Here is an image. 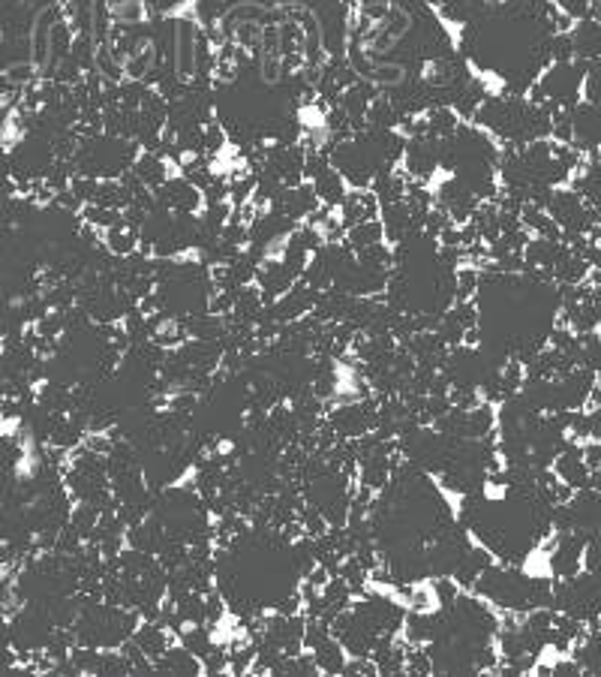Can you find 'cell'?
<instances>
[{
  "mask_svg": "<svg viewBox=\"0 0 601 677\" xmlns=\"http://www.w3.org/2000/svg\"><path fill=\"white\" fill-rule=\"evenodd\" d=\"M496 635L499 614L472 590L460 593L454 605L442 608L439 629L427 644L433 674H493L499 665Z\"/></svg>",
  "mask_w": 601,
  "mask_h": 677,
  "instance_id": "6da1fadb",
  "label": "cell"
},
{
  "mask_svg": "<svg viewBox=\"0 0 601 677\" xmlns=\"http://www.w3.org/2000/svg\"><path fill=\"white\" fill-rule=\"evenodd\" d=\"M472 124L487 130L499 145L517 148V145H529L538 139H550L553 115L547 106H538L529 97L490 94L472 115Z\"/></svg>",
  "mask_w": 601,
  "mask_h": 677,
  "instance_id": "7a4b0ae2",
  "label": "cell"
},
{
  "mask_svg": "<svg viewBox=\"0 0 601 677\" xmlns=\"http://www.w3.org/2000/svg\"><path fill=\"white\" fill-rule=\"evenodd\" d=\"M472 593L499 611L526 614L532 608H550L553 578L529 575V572H523V566L490 563L472 584Z\"/></svg>",
  "mask_w": 601,
  "mask_h": 677,
  "instance_id": "3957f363",
  "label": "cell"
},
{
  "mask_svg": "<svg viewBox=\"0 0 601 677\" xmlns=\"http://www.w3.org/2000/svg\"><path fill=\"white\" fill-rule=\"evenodd\" d=\"M139 151L142 148L133 139L112 136V133H94V136H79V145L70 160H73L76 175H88L97 181H115L133 169Z\"/></svg>",
  "mask_w": 601,
  "mask_h": 677,
  "instance_id": "277c9868",
  "label": "cell"
},
{
  "mask_svg": "<svg viewBox=\"0 0 601 677\" xmlns=\"http://www.w3.org/2000/svg\"><path fill=\"white\" fill-rule=\"evenodd\" d=\"M583 79H586V70L580 61L550 64L538 76V82L526 91V97L538 106H547L550 112L571 109L574 103L583 100Z\"/></svg>",
  "mask_w": 601,
  "mask_h": 677,
  "instance_id": "5b68a950",
  "label": "cell"
},
{
  "mask_svg": "<svg viewBox=\"0 0 601 677\" xmlns=\"http://www.w3.org/2000/svg\"><path fill=\"white\" fill-rule=\"evenodd\" d=\"M550 608L571 614L583 623H595L601 614V575L577 572L571 578H556Z\"/></svg>",
  "mask_w": 601,
  "mask_h": 677,
  "instance_id": "8992f818",
  "label": "cell"
},
{
  "mask_svg": "<svg viewBox=\"0 0 601 677\" xmlns=\"http://www.w3.org/2000/svg\"><path fill=\"white\" fill-rule=\"evenodd\" d=\"M544 211L562 229V238L565 235H586L595 223H601L595 208L571 187H553L547 202H544Z\"/></svg>",
  "mask_w": 601,
  "mask_h": 677,
  "instance_id": "52a82bcc",
  "label": "cell"
},
{
  "mask_svg": "<svg viewBox=\"0 0 601 677\" xmlns=\"http://www.w3.org/2000/svg\"><path fill=\"white\" fill-rule=\"evenodd\" d=\"M400 169L409 181L430 184L439 172V139L430 136H406V148L400 157Z\"/></svg>",
  "mask_w": 601,
  "mask_h": 677,
  "instance_id": "ba28073f",
  "label": "cell"
},
{
  "mask_svg": "<svg viewBox=\"0 0 601 677\" xmlns=\"http://www.w3.org/2000/svg\"><path fill=\"white\" fill-rule=\"evenodd\" d=\"M568 121H571V145L580 154L601 151V106L580 100L568 109Z\"/></svg>",
  "mask_w": 601,
  "mask_h": 677,
  "instance_id": "9c48e42d",
  "label": "cell"
},
{
  "mask_svg": "<svg viewBox=\"0 0 601 677\" xmlns=\"http://www.w3.org/2000/svg\"><path fill=\"white\" fill-rule=\"evenodd\" d=\"M433 196H436V208H442V211L448 214V220L457 223V226H463V223L475 214V208L481 205V199H478L463 181H457L454 175H448V178L433 190Z\"/></svg>",
  "mask_w": 601,
  "mask_h": 677,
  "instance_id": "30bf717a",
  "label": "cell"
},
{
  "mask_svg": "<svg viewBox=\"0 0 601 677\" xmlns=\"http://www.w3.org/2000/svg\"><path fill=\"white\" fill-rule=\"evenodd\" d=\"M154 196H157V205L172 214H199L205 205L202 190L193 181H187L184 175H172L166 184H160L154 190Z\"/></svg>",
  "mask_w": 601,
  "mask_h": 677,
  "instance_id": "8fae6325",
  "label": "cell"
},
{
  "mask_svg": "<svg viewBox=\"0 0 601 677\" xmlns=\"http://www.w3.org/2000/svg\"><path fill=\"white\" fill-rule=\"evenodd\" d=\"M319 205H322V202H319L313 184H310V181H301V184H292V187H280L268 208H271V211H280L283 217H289V220H295V223H301V220H307Z\"/></svg>",
  "mask_w": 601,
  "mask_h": 677,
  "instance_id": "7c38bea8",
  "label": "cell"
},
{
  "mask_svg": "<svg viewBox=\"0 0 601 677\" xmlns=\"http://www.w3.org/2000/svg\"><path fill=\"white\" fill-rule=\"evenodd\" d=\"M568 488H589V467L583 464V446L577 440L568 437V443L562 446V452L553 458V467H550Z\"/></svg>",
  "mask_w": 601,
  "mask_h": 677,
  "instance_id": "4fadbf2b",
  "label": "cell"
},
{
  "mask_svg": "<svg viewBox=\"0 0 601 677\" xmlns=\"http://www.w3.org/2000/svg\"><path fill=\"white\" fill-rule=\"evenodd\" d=\"M154 674H166V677H178V674H184V677H199V674H205V671H202V659H199L196 653H190L184 644L172 641V644L154 659Z\"/></svg>",
  "mask_w": 601,
  "mask_h": 677,
  "instance_id": "5bb4252c",
  "label": "cell"
},
{
  "mask_svg": "<svg viewBox=\"0 0 601 677\" xmlns=\"http://www.w3.org/2000/svg\"><path fill=\"white\" fill-rule=\"evenodd\" d=\"M379 211H382V205H379V199H376L370 190H349L346 199H343L340 208H337V217H340L343 229H349V226H355V223L376 220Z\"/></svg>",
  "mask_w": 601,
  "mask_h": 677,
  "instance_id": "9a60e30c",
  "label": "cell"
},
{
  "mask_svg": "<svg viewBox=\"0 0 601 677\" xmlns=\"http://www.w3.org/2000/svg\"><path fill=\"white\" fill-rule=\"evenodd\" d=\"M568 37H571V46H574V61L589 64V61L601 58V22L580 19V22H574Z\"/></svg>",
  "mask_w": 601,
  "mask_h": 677,
  "instance_id": "2e32d148",
  "label": "cell"
},
{
  "mask_svg": "<svg viewBox=\"0 0 601 677\" xmlns=\"http://www.w3.org/2000/svg\"><path fill=\"white\" fill-rule=\"evenodd\" d=\"M148 190H157L160 184H166L169 178H172V163L163 157V154H157V151H139V157H136V163H133V169H130Z\"/></svg>",
  "mask_w": 601,
  "mask_h": 677,
  "instance_id": "e0dca14e",
  "label": "cell"
},
{
  "mask_svg": "<svg viewBox=\"0 0 601 677\" xmlns=\"http://www.w3.org/2000/svg\"><path fill=\"white\" fill-rule=\"evenodd\" d=\"M490 563H496V557H493L484 545H469L466 554L460 557V563H457V569H454L451 578L457 581L460 590H472V584L478 581V575H481Z\"/></svg>",
  "mask_w": 601,
  "mask_h": 677,
  "instance_id": "ac0fdd59",
  "label": "cell"
},
{
  "mask_svg": "<svg viewBox=\"0 0 601 677\" xmlns=\"http://www.w3.org/2000/svg\"><path fill=\"white\" fill-rule=\"evenodd\" d=\"M310 184H313V190H316V196H319V202L325 205V208H340V202L346 199V193H349V187H346V181L340 178V172L331 166V163H325L313 178H310Z\"/></svg>",
  "mask_w": 601,
  "mask_h": 677,
  "instance_id": "d6986e66",
  "label": "cell"
},
{
  "mask_svg": "<svg viewBox=\"0 0 601 677\" xmlns=\"http://www.w3.org/2000/svg\"><path fill=\"white\" fill-rule=\"evenodd\" d=\"M172 641H178L160 620H142L133 632V644L148 656V659H157Z\"/></svg>",
  "mask_w": 601,
  "mask_h": 677,
  "instance_id": "ffe728a7",
  "label": "cell"
},
{
  "mask_svg": "<svg viewBox=\"0 0 601 677\" xmlns=\"http://www.w3.org/2000/svg\"><path fill=\"white\" fill-rule=\"evenodd\" d=\"M310 653H313V659H316V665H319V671L322 674H343V668H346V650H343V644L328 632L322 641H316L313 647H310Z\"/></svg>",
  "mask_w": 601,
  "mask_h": 677,
  "instance_id": "44dd1931",
  "label": "cell"
},
{
  "mask_svg": "<svg viewBox=\"0 0 601 677\" xmlns=\"http://www.w3.org/2000/svg\"><path fill=\"white\" fill-rule=\"evenodd\" d=\"M460 124L463 121L451 106H436V109L424 112V136H430V139H448Z\"/></svg>",
  "mask_w": 601,
  "mask_h": 677,
  "instance_id": "7402d4cb",
  "label": "cell"
},
{
  "mask_svg": "<svg viewBox=\"0 0 601 677\" xmlns=\"http://www.w3.org/2000/svg\"><path fill=\"white\" fill-rule=\"evenodd\" d=\"M379 241H385V229H382V220H379V217H376V220L355 223V226H349L346 235H343V244H346L352 253H361L364 247H373V244H379Z\"/></svg>",
  "mask_w": 601,
  "mask_h": 677,
  "instance_id": "603a6c76",
  "label": "cell"
},
{
  "mask_svg": "<svg viewBox=\"0 0 601 677\" xmlns=\"http://www.w3.org/2000/svg\"><path fill=\"white\" fill-rule=\"evenodd\" d=\"M103 247H106L112 256L124 259V256H130V253L139 250V232L130 229V226H124V223L115 226V229H106V232H103Z\"/></svg>",
  "mask_w": 601,
  "mask_h": 677,
  "instance_id": "cb8c5ba5",
  "label": "cell"
},
{
  "mask_svg": "<svg viewBox=\"0 0 601 677\" xmlns=\"http://www.w3.org/2000/svg\"><path fill=\"white\" fill-rule=\"evenodd\" d=\"M178 644H184L190 653H196L202 659L214 647V638H211V629L205 623H190L178 632Z\"/></svg>",
  "mask_w": 601,
  "mask_h": 677,
  "instance_id": "d4e9b609",
  "label": "cell"
},
{
  "mask_svg": "<svg viewBox=\"0 0 601 677\" xmlns=\"http://www.w3.org/2000/svg\"><path fill=\"white\" fill-rule=\"evenodd\" d=\"M583 569L601 575V530H595V533L586 539V548H583Z\"/></svg>",
  "mask_w": 601,
  "mask_h": 677,
  "instance_id": "484cf974",
  "label": "cell"
},
{
  "mask_svg": "<svg viewBox=\"0 0 601 677\" xmlns=\"http://www.w3.org/2000/svg\"><path fill=\"white\" fill-rule=\"evenodd\" d=\"M547 49H550V64L574 61V46H571V37H568V34H553Z\"/></svg>",
  "mask_w": 601,
  "mask_h": 677,
  "instance_id": "4316f807",
  "label": "cell"
},
{
  "mask_svg": "<svg viewBox=\"0 0 601 677\" xmlns=\"http://www.w3.org/2000/svg\"><path fill=\"white\" fill-rule=\"evenodd\" d=\"M583 100L601 106V73H586V79H583Z\"/></svg>",
  "mask_w": 601,
  "mask_h": 677,
  "instance_id": "83f0119b",
  "label": "cell"
},
{
  "mask_svg": "<svg viewBox=\"0 0 601 677\" xmlns=\"http://www.w3.org/2000/svg\"><path fill=\"white\" fill-rule=\"evenodd\" d=\"M583 464L589 467V473L592 470H601V440H589L583 446Z\"/></svg>",
  "mask_w": 601,
  "mask_h": 677,
  "instance_id": "f1b7e54d",
  "label": "cell"
},
{
  "mask_svg": "<svg viewBox=\"0 0 601 677\" xmlns=\"http://www.w3.org/2000/svg\"><path fill=\"white\" fill-rule=\"evenodd\" d=\"M550 674H553V677H574V674H583V671H580L577 659L571 656V659H559V662H553V665H550Z\"/></svg>",
  "mask_w": 601,
  "mask_h": 677,
  "instance_id": "f546056e",
  "label": "cell"
},
{
  "mask_svg": "<svg viewBox=\"0 0 601 677\" xmlns=\"http://www.w3.org/2000/svg\"><path fill=\"white\" fill-rule=\"evenodd\" d=\"M595 386H598V389H601V368H598V371H595Z\"/></svg>",
  "mask_w": 601,
  "mask_h": 677,
  "instance_id": "4dcf8cb0",
  "label": "cell"
},
{
  "mask_svg": "<svg viewBox=\"0 0 601 677\" xmlns=\"http://www.w3.org/2000/svg\"><path fill=\"white\" fill-rule=\"evenodd\" d=\"M0 353H4V337H0Z\"/></svg>",
  "mask_w": 601,
  "mask_h": 677,
  "instance_id": "1f68e13d",
  "label": "cell"
},
{
  "mask_svg": "<svg viewBox=\"0 0 601 677\" xmlns=\"http://www.w3.org/2000/svg\"><path fill=\"white\" fill-rule=\"evenodd\" d=\"M0 401H4V386H0Z\"/></svg>",
  "mask_w": 601,
  "mask_h": 677,
  "instance_id": "d6a6232c",
  "label": "cell"
}]
</instances>
